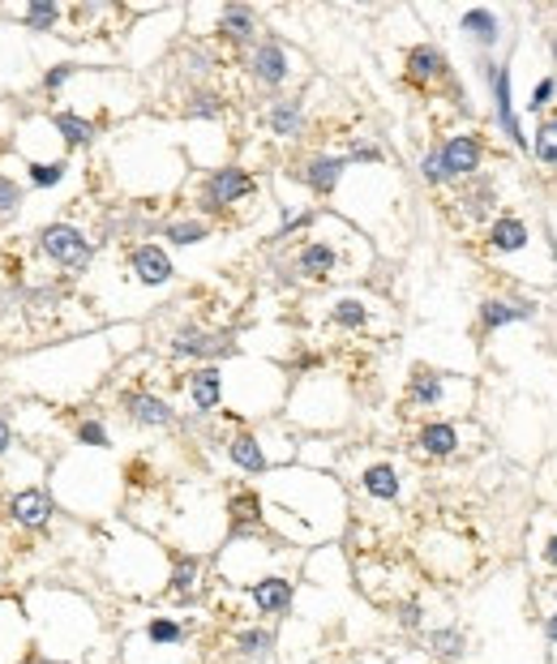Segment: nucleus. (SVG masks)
<instances>
[{"label": "nucleus", "mask_w": 557, "mask_h": 664, "mask_svg": "<svg viewBox=\"0 0 557 664\" xmlns=\"http://www.w3.org/2000/svg\"><path fill=\"white\" fill-rule=\"evenodd\" d=\"M258 493H262V507H266V532L292 548H321L330 541L343 536L348 527V489L318 468H278L262 480H253Z\"/></svg>", "instance_id": "1"}, {"label": "nucleus", "mask_w": 557, "mask_h": 664, "mask_svg": "<svg viewBox=\"0 0 557 664\" xmlns=\"http://www.w3.org/2000/svg\"><path fill=\"white\" fill-rule=\"evenodd\" d=\"M112 330L108 335H81V339H65L40 352H22L18 360H9V387H18L22 394H31L35 403L47 407H69L81 403L99 391V382L112 369Z\"/></svg>", "instance_id": "2"}, {"label": "nucleus", "mask_w": 557, "mask_h": 664, "mask_svg": "<svg viewBox=\"0 0 557 664\" xmlns=\"http://www.w3.org/2000/svg\"><path fill=\"white\" fill-rule=\"evenodd\" d=\"M26 613H31V630H35V652L47 656L52 664H69L86 656L99 639V609L74 591V587H26L22 591Z\"/></svg>", "instance_id": "3"}, {"label": "nucleus", "mask_w": 557, "mask_h": 664, "mask_svg": "<svg viewBox=\"0 0 557 664\" xmlns=\"http://www.w3.org/2000/svg\"><path fill=\"white\" fill-rule=\"evenodd\" d=\"M369 266H373V249L364 244V236L339 215H321L314 232H305L301 244L292 249L287 279H296L305 287H326V283L360 279Z\"/></svg>", "instance_id": "4"}, {"label": "nucleus", "mask_w": 557, "mask_h": 664, "mask_svg": "<svg viewBox=\"0 0 557 664\" xmlns=\"http://www.w3.org/2000/svg\"><path fill=\"white\" fill-rule=\"evenodd\" d=\"M172 575V548H163L160 536L142 532V527H112L108 545H103V579L112 591L129 600H146L163 596Z\"/></svg>", "instance_id": "5"}, {"label": "nucleus", "mask_w": 557, "mask_h": 664, "mask_svg": "<svg viewBox=\"0 0 557 664\" xmlns=\"http://www.w3.org/2000/svg\"><path fill=\"white\" fill-rule=\"evenodd\" d=\"M47 489L56 493L61 510L78 519H108L120 502V471L103 464V450H78L52 459Z\"/></svg>", "instance_id": "6"}, {"label": "nucleus", "mask_w": 557, "mask_h": 664, "mask_svg": "<svg viewBox=\"0 0 557 664\" xmlns=\"http://www.w3.org/2000/svg\"><path fill=\"white\" fill-rule=\"evenodd\" d=\"M301 562V548L283 545L271 532L262 536H228L223 548L215 553V575L223 587L249 591L253 584H262L266 575H292V566Z\"/></svg>", "instance_id": "7"}, {"label": "nucleus", "mask_w": 557, "mask_h": 664, "mask_svg": "<svg viewBox=\"0 0 557 664\" xmlns=\"http://www.w3.org/2000/svg\"><path fill=\"white\" fill-rule=\"evenodd\" d=\"M468 403H472V382L468 378H455V373H441V369H425V364L412 369L407 391H403V407L407 412H429V421L463 416Z\"/></svg>", "instance_id": "8"}, {"label": "nucleus", "mask_w": 557, "mask_h": 664, "mask_svg": "<svg viewBox=\"0 0 557 664\" xmlns=\"http://www.w3.org/2000/svg\"><path fill=\"white\" fill-rule=\"evenodd\" d=\"M343 407H348V391L335 373H309L296 382V391L287 394V421L305 425V429H335L343 425Z\"/></svg>", "instance_id": "9"}, {"label": "nucleus", "mask_w": 557, "mask_h": 664, "mask_svg": "<svg viewBox=\"0 0 557 664\" xmlns=\"http://www.w3.org/2000/svg\"><path fill=\"white\" fill-rule=\"evenodd\" d=\"M240 69H244V78H249L253 90L275 95V99H283V90H287V86H296V81L305 78V61H301L287 43L271 40V35H266L262 43H253V47L244 52Z\"/></svg>", "instance_id": "10"}, {"label": "nucleus", "mask_w": 557, "mask_h": 664, "mask_svg": "<svg viewBox=\"0 0 557 664\" xmlns=\"http://www.w3.org/2000/svg\"><path fill=\"white\" fill-rule=\"evenodd\" d=\"M35 253L43 262H52L56 271H69V274H86L90 262H95V240L90 232H81L78 224L69 219H52L43 224L35 232Z\"/></svg>", "instance_id": "11"}, {"label": "nucleus", "mask_w": 557, "mask_h": 664, "mask_svg": "<svg viewBox=\"0 0 557 664\" xmlns=\"http://www.w3.org/2000/svg\"><path fill=\"white\" fill-rule=\"evenodd\" d=\"M258 197V176L240 163H219L201 176L198 185V215L201 219H219L228 210H237L240 202Z\"/></svg>", "instance_id": "12"}, {"label": "nucleus", "mask_w": 557, "mask_h": 664, "mask_svg": "<svg viewBox=\"0 0 557 664\" xmlns=\"http://www.w3.org/2000/svg\"><path fill=\"white\" fill-rule=\"evenodd\" d=\"M56 514H61V502H56V493L47 485H31V489H18V493L0 498V527L22 532V536L52 532Z\"/></svg>", "instance_id": "13"}, {"label": "nucleus", "mask_w": 557, "mask_h": 664, "mask_svg": "<svg viewBox=\"0 0 557 664\" xmlns=\"http://www.w3.org/2000/svg\"><path fill=\"white\" fill-rule=\"evenodd\" d=\"M167 356L172 360H194L198 364H223L237 356V335L232 330H210L201 322H185L181 330L167 335Z\"/></svg>", "instance_id": "14"}, {"label": "nucleus", "mask_w": 557, "mask_h": 664, "mask_svg": "<svg viewBox=\"0 0 557 664\" xmlns=\"http://www.w3.org/2000/svg\"><path fill=\"white\" fill-rule=\"evenodd\" d=\"M326 326L352 335V339H382L391 330V317L386 309L373 301V296H357V292H343L326 305Z\"/></svg>", "instance_id": "15"}, {"label": "nucleus", "mask_w": 557, "mask_h": 664, "mask_svg": "<svg viewBox=\"0 0 557 664\" xmlns=\"http://www.w3.org/2000/svg\"><path fill=\"white\" fill-rule=\"evenodd\" d=\"M35 656V630L26 600L18 591H0V664H22Z\"/></svg>", "instance_id": "16"}, {"label": "nucleus", "mask_w": 557, "mask_h": 664, "mask_svg": "<svg viewBox=\"0 0 557 664\" xmlns=\"http://www.w3.org/2000/svg\"><path fill=\"white\" fill-rule=\"evenodd\" d=\"M117 407L133 429L160 433V429H172V425H176V407H172L160 391H151V382L124 387V391L117 394Z\"/></svg>", "instance_id": "17"}, {"label": "nucleus", "mask_w": 557, "mask_h": 664, "mask_svg": "<svg viewBox=\"0 0 557 664\" xmlns=\"http://www.w3.org/2000/svg\"><path fill=\"white\" fill-rule=\"evenodd\" d=\"M403 86L416 90V95H434L441 86L455 90L450 61H446V52H441L438 43H416V47H407V56H403Z\"/></svg>", "instance_id": "18"}, {"label": "nucleus", "mask_w": 557, "mask_h": 664, "mask_svg": "<svg viewBox=\"0 0 557 664\" xmlns=\"http://www.w3.org/2000/svg\"><path fill=\"white\" fill-rule=\"evenodd\" d=\"M13 155L18 163H47V159H69L56 124H52V112H22V124H18V138H13Z\"/></svg>", "instance_id": "19"}, {"label": "nucleus", "mask_w": 557, "mask_h": 664, "mask_svg": "<svg viewBox=\"0 0 557 664\" xmlns=\"http://www.w3.org/2000/svg\"><path fill=\"white\" fill-rule=\"evenodd\" d=\"M493 206H498V189H493V181L489 176H472V181H463L459 185V194L446 197V219L463 232V228H477L480 219H498L493 215Z\"/></svg>", "instance_id": "20"}, {"label": "nucleus", "mask_w": 557, "mask_h": 664, "mask_svg": "<svg viewBox=\"0 0 557 664\" xmlns=\"http://www.w3.org/2000/svg\"><path fill=\"white\" fill-rule=\"evenodd\" d=\"M215 43H228V47H240V52H249L253 43H262V18H258V9L253 4H219L215 9V22H210V31H206Z\"/></svg>", "instance_id": "21"}, {"label": "nucleus", "mask_w": 557, "mask_h": 664, "mask_svg": "<svg viewBox=\"0 0 557 664\" xmlns=\"http://www.w3.org/2000/svg\"><path fill=\"white\" fill-rule=\"evenodd\" d=\"M441 172H446V185H463L480 176V163H484V138L477 129H463V133H450L438 146Z\"/></svg>", "instance_id": "22"}, {"label": "nucleus", "mask_w": 557, "mask_h": 664, "mask_svg": "<svg viewBox=\"0 0 557 664\" xmlns=\"http://www.w3.org/2000/svg\"><path fill=\"white\" fill-rule=\"evenodd\" d=\"M124 266H129V279H133L138 287H146V292H163V287L176 279V262H172V253L163 249L160 240L133 244V249L124 253Z\"/></svg>", "instance_id": "23"}, {"label": "nucleus", "mask_w": 557, "mask_h": 664, "mask_svg": "<svg viewBox=\"0 0 557 664\" xmlns=\"http://www.w3.org/2000/svg\"><path fill=\"white\" fill-rule=\"evenodd\" d=\"M463 446H468V429L459 421H421L416 433H412V455L429 459V464L455 459Z\"/></svg>", "instance_id": "24"}, {"label": "nucleus", "mask_w": 557, "mask_h": 664, "mask_svg": "<svg viewBox=\"0 0 557 664\" xmlns=\"http://www.w3.org/2000/svg\"><path fill=\"white\" fill-rule=\"evenodd\" d=\"M296 605V575H266L262 584H253L244 591V609L249 618H287Z\"/></svg>", "instance_id": "25"}, {"label": "nucleus", "mask_w": 557, "mask_h": 664, "mask_svg": "<svg viewBox=\"0 0 557 664\" xmlns=\"http://www.w3.org/2000/svg\"><path fill=\"white\" fill-rule=\"evenodd\" d=\"M185 399L198 416H223V403H228V378H223V364H198L185 373Z\"/></svg>", "instance_id": "26"}, {"label": "nucleus", "mask_w": 557, "mask_h": 664, "mask_svg": "<svg viewBox=\"0 0 557 664\" xmlns=\"http://www.w3.org/2000/svg\"><path fill=\"white\" fill-rule=\"evenodd\" d=\"M348 167H352V159L348 155L318 151V155H309L301 167H296V181L309 189V197H335L339 194V185H343V176H348Z\"/></svg>", "instance_id": "27"}, {"label": "nucleus", "mask_w": 557, "mask_h": 664, "mask_svg": "<svg viewBox=\"0 0 557 664\" xmlns=\"http://www.w3.org/2000/svg\"><path fill=\"white\" fill-rule=\"evenodd\" d=\"M357 489L360 498H369L378 507H395V502H403V471L391 459H373L357 471Z\"/></svg>", "instance_id": "28"}, {"label": "nucleus", "mask_w": 557, "mask_h": 664, "mask_svg": "<svg viewBox=\"0 0 557 664\" xmlns=\"http://www.w3.org/2000/svg\"><path fill=\"white\" fill-rule=\"evenodd\" d=\"M480 74H484L489 90H493V112H498L502 133L511 138V146H527V142H523V129H518V120H515V108H511V69L498 65V61H489V56H480Z\"/></svg>", "instance_id": "29"}, {"label": "nucleus", "mask_w": 557, "mask_h": 664, "mask_svg": "<svg viewBox=\"0 0 557 664\" xmlns=\"http://www.w3.org/2000/svg\"><path fill=\"white\" fill-rule=\"evenodd\" d=\"M206 587V557L201 553H176L172 548V575H167V600L176 605H194Z\"/></svg>", "instance_id": "30"}, {"label": "nucleus", "mask_w": 557, "mask_h": 664, "mask_svg": "<svg viewBox=\"0 0 557 664\" xmlns=\"http://www.w3.org/2000/svg\"><path fill=\"white\" fill-rule=\"evenodd\" d=\"M266 129H271V138L283 142V146H296L301 138H305V129H309V117H305V99L301 95H283V99H271V108H266Z\"/></svg>", "instance_id": "31"}, {"label": "nucleus", "mask_w": 557, "mask_h": 664, "mask_svg": "<svg viewBox=\"0 0 557 664\" xmlns=\"http://www.w3.org/2000/svg\"><path fill=\"white\" fill-rule=\"evenodd\" d=\"M232 652L240 664H271L275 656V630L266 622H244L232 630Z\"/></svg>", "instance_id": "32"}, {"label": "nucleus", "mask_w": 557, "mask_h": 664, "mask_svg": "<svg viewBox=\"0 0 557 664\" xmlns=\"http://www.w3.org/2000/svg\"><path fill=\"white\" fill-rule=\"evenodd\" d=\"M52 124H56L65 151H86L99 138V120L78 112V108H52Z\"/></svg>", "instance_id": "33"}, {"label": "nucleus", "mask_w": 557, "mask_h": 664, "mask_svg": "<svg viewBox=\"0 0 557 664\" xmlns=\"http://www.w3.org/2000/svg\"><path fill=\"white\" fill-rule=\"evenodd\" d=\"M138 634L155 647H189L194 643V622L172 618V613H151L146 622L138 625Z\"/></svg>", "instance_id": "34"}, {"label": "nucleus", "mask_w": 557, "mask_h": 664, "mask_svg": "<svg viewBox=\"0 0 557 664\" xmlns=\"http://www.w3.org/2000/svg\"><path fill=\"white\" fill-rule=\"evenodd\" d=\"M120 664H194L189 647H155L142 634H129L120 643Z\"/></svg>", "instance_id": "35"}, {"label": "nucleus", "mask_w": 557, "mask_h": 664, "mask_svg": "<svg viewBox=\"0 0 557 664\" xmlns=\"http://www.w3.org/2000/svg\"><path fill=\"white\" fill-rule=\"evenodd\" d=\"M484 249L489 253H518V249H527V224L523 219H515V215H498L489 228H484Z\"/></svg>", "instance_id": "36"}, {"label": "nucleus", "mask_w": 557, "mask_h": 664, "mask_svg": "<svg viewBox=\"0 0 557 664\" xmlns=\"http://www.w3.org/2000/svg\"><path fill=\"white\" fill-rule=\"evenodd\" d=\"M69 437H74V446L78 450H112V429H108V421L99 416V412H81L69 421Z\"/></svg>", "instance_id": "37"}, {"label": "nucleus", "mask_w": 557, "mask_h": 664, "mask_svg": "<svg viewBox=\"0 0 557 664\" xmlns=\"http://www.w3.org/2000/svg\"><path fill=\"white\" fill-rule=\"evenodd\" d=\"M18 172H22L26 189H61V185L69 181L74 163H69V159H47V163H18Z\"/></svg>", "instance_id": "38"}, {"label": "nucleus", "mask_w": 557, "mask_h": 664, "mask_svg": "<svg viewBox=\"0 0 557 664\" xmlns=\"http://www.w3.org/2000/svg\"><path fill=\"white\" fill-rule=\"evenodd\" d=\"M459 31L480 47H493V43H502V18L493 9H468L459 18Z\"/></svg>", "instance_id": "39"}, {"label": "nucleus", "mask_w": 557, "mask_h": 664, "mask_svg": "<svg viewBox=\"0 0 557 664\" xmlns=\"http://www.w3.org/2000/svg\"><path fill=\"white\" fill-rule=\"evenodd\" d=\"M185 120H223L228 117V99L215 90V86H194L185 95Z\"/></svg>", "instance_id": "40"}, {"label": "nucleus", "mask_w": 557, "mask_h": 664, "mask_svg": "<svg viewBox=\"0 0 557 664\" xmlns=\"http://www.w3.org/2000/svg\"><path fill=\"white\" fill-rule=\"evenodd\" d=\"M532 305H515V301H498V296H489L484 305H480V330L484 335H493V330H502V326H511V322H523V317H532Z\"/></svg>", "instance_id": "41"}, {"label": "nucleus", "mask_w": 557, "mask_h": 664, "mask_svg": "<svg viewBox=\"0 0 557 664\" xmlns=\"http://www.w3.org/2000/svg\"><path fill=\"white\" fill-rule=\"evenodd\" d=\"M210 232H215V224H210V219H201V215H185V219L163 224V240H167V244H181V249L210 240Z\"/></svg>", "instance_id": "42"}, {"label": "nucleus", "mask_w": 557, "mask_h": 664, "mask_svg": "<svg viewBox=\"0 0 557 664\" xmlns=\"http://www.w3.org/2000/svg\"><path fill=\"white\" fill-rule=\"evenodd\" d=\"M425 643H429V652L441 656V661H459V656H468V634H463L459 625H438V630H429V634H425Z\"/></svg>", "instance_id": "43"}, {"label": "nucleus", "mask_w": 557, "mask_h": 664, "mask_svg": "<svg viewBox=\"0 0 557 664\" xmlns=\"http://www.w3.org/2000/svg\"><path fill=\"white\" fill-rule=\"evenodd\" d=\"M81 78V65L78 61H56V65H47L40 74V95H47V99H61L74 81Z\"/></svg>", "instance_id": "44"}, {"label": "nucleus", "mask_w": 557, "mask_h": 664, "mask_svg": "<svg viewBox=\"0 0 557 664\" xmlns=\"http://www.w3.org/2000/svg\"><path fill=\"white\" fill-rule=\"evenodd\" d=\"M26 210V181L0 172V224H13Z\"/></svg>", "instance_id": "45"}, {"label": "nucleus", "mask_w": 557, "mask_h": 664, "mask_svg": "<svg viewBox=\"0 0 557 664\" xmlns=\"http://www.w3.org/2000/svg\"><path fill=\"white\" fill-rule=\"evenodd\" d=\"M532 155L540 159L545 167H557V117H545L536 129V142H532Z\"/></svg>", "instance_id": "46"}, {"label": "nucleus", "mask_w": 557, "mask_h": 664, "mask_svg": "<svg viewBox=\"0 0 557 664\" xmlns=\"http://www.w3.org/2000/svg\"><path fill=\"white\" fill-rule=\"evenodd\" d=\"M395 622L403 625V630H425V600H421V596L395 600Z\"/></svg>", "instance_id": "47"}, {"label": "nucleus", "mask_w": 557, "mask_h": 664, "mask_svg": "<svg viewBox=\"0 0 557 664\" xmlns=\"http://www.w3.org/2000/svg\"><path fill=\"white\" fill-rule=\"evenodd\" d=\"M18 124H22V112L13 99H0V146H13L18 138Z\"/></svg>", "instance_id": "48"}, {"label": "nucleus", "mask_w": 557, "mask_h": 664, "mask_svg": "<svg viewBox=\"0 0 557 664\" xmlns=\"http://www.w3.org/2000/svg\"><path fill=\"white\" fill-rule=\"evenodd\" d=\"M554 95H557V78H540L536 86H532V99H527V112L536 117V112H545L549 104H554Z\"/></svg>", "instance_id": "49"}, {"label": "nucleus", "mask_w": 557, "mask_h": 664, "mask_svg": "<svg viewBox=\"0 0 557 664\" xmlns=\"http://www.w3.org/2000/svg\"><path fill=\"white\" fill-rule=\"evenodd\" d=\"M18 446H22V433H18V425H13V421L0 412V459H9Z\"/></svg>", "instance_id": "50"}, {"label": "nucleus", "mask_w": 557, "mask_h": 664, "mask_svg": "<svg viewBox=\"0 0 557 664\" xmlns=\"http://www.w3.org/2000/svg\"><path fill=\"white\" fill-rule=\"evenodd\" d=\"M540 562H545V566H549V570L557 575V532L549 536V541H545V545H540Z\"/></svg>", "instance_id": "51"}, {"label": "nucleus", "mask_w": 557, "mask_h": 664, "mask_svg": "<svg viewBox=\"0 0 557 664\" xmlns=\"http://www.w3.org/2000/svg\"><path fill=\"white\" fill-rule=\"evenodd\" d=\"M545 639H549V643L557 647V609L549 613V618H545Z\"/></svg>", "instance_id": "52"}, {"label": "nucleus", "mask_w": 557, "mask_h": 664, "mask_svg": "<svg viewBox=\"0 0 557 664\" xmlns=\"http://www.w3.org/2000/svg\"><path fill=\"white\" fill-rule=\"evenodd\" d=\"M549 52H554V61H557V31L549 35Z\"/></svg>", "instance_id": "53"}, {"label": "nucleus", "mask_w": 557, "mask_h": 664, "mask_svg": "<svg viewBox=\"0 0 557 664\" xmlns=\"http://www.w3.org/2000/svg\"><path fill=\"white\" fill-rule=\"evenodd\" d=\"M0 163H4V146H0Z\"/></svg>", "instance_id": "54"}, {"label": "nucleus", "mask_w": 557, "mask_h": 664, "mask_svg": "<svg viewBox=\"0 0 557 664\" xmlns=\"http://www.w3.org/2000/svg\"><path fill=\"white\" fill-rule=\"evenodd\" d=\"M554 262H557V249H554Z\"/></svg>", "instance_id": "55"}, {"label": "nucleus", "mask_w": 557, "mask_h": 664, "mask_svg": "<svg viewBox=\"0 0 557 664\" xmlns=\"http://www.w3.org/2000/svg\"><path fill=\"white\" fill-rule=\"evenodd\" d=\"M0 532H4V527H0Z\"/></svg>", "instance_id": "56"}]
</instances>
